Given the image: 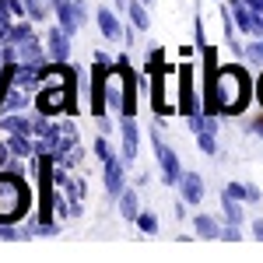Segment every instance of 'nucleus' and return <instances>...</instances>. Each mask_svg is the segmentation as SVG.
I'll return each mask as SVG.
<instances>
[{
  "mask_svg": "<svg viewBox=\"0 0 263 263\" xmlns=\"http://www.w3.org/2000/svg\"><path fill=\"white\" fill-rule=\"evenodd\" d=\"M42 91H39V109L46 116H53V112H63V109H70L74 112V67H67V63H57V67H49V70H42Z\"/></svg>",
  "mask_w": 263,
  "mask_h": 263,
  "instance_id": "obj_1",
  "label": "nucleus"
},
{
  "mask_svg": "<svg viewBox=\"0 0 263 263\" xmlns=\"http://www.w3.org/2000/svg\"><path fill=\"white\" fill-rule=\"evenodd\" d=\"M249 102V78L242 67L214 70V105L218 112H242Z\"/></svg>",
  "mask_w": 263,
  "mask_h": 263,
  "instance_id": "obj_2",
  "label": "nucleus"
},
{
  "mask_svg": "<svg viewBox=\"0 0 263 263\" xmlns=\"http://www.w3.org/2000/svg\"><path fill=\"white\" fill-rule=\"evenodd\" d=\"M28 186L18 172H0V224L18 221L28 211Z\"/></svg>",
  "mask_w": 263,
  "mask_h": 263,
  "instance_id": "obj_3",
  "label": "nucleus"
},
{
  "mask_svg": "<svg viewBox=\"0 0 263 263\" xmlns=\"http://www.w3.org/2000/svg\"><path fill=\"white\" fill-rule=\"evenodd\" d=\"M151 141H155V158H158V165H162V182L176 186V182L182 179V168H179L176 151H172V147H168V144H165L158 134H151Z\"/></svg>",
  "mask_w": 263,
  "mask_h": 263,
  "instance_id": "obj_4",
  "label": "nucleus"
},
{
  "mask_svg": "<svg viewBox=\"0 0 263 263\" xmlns=\"http://www.w3.org/2000/svg\"><path fill=\"white\" fill-rule=\"evenodd\" d=\"M232 18L239 21L242 35H263V18L256 14V7L249 0H232Z\"/></svg>",
  "mask_w": 263,
  "mask_h": 263,
  "instance_id": "obj_5",
  "label": "nucleus"
},
{
  "mask_svg": "<svg viewBox=\"0 0 263 263\" xmlns=\"http://www.w3.org/2000/svg\"><path fill=\"white\" fill-rule=\"evenodd\" d=\"M179 112L182 116H197L200 112L197 91H193V63H182L179 67Z\"/></svg>",
  "mask_w": 263,
  "mask_h": 263,
  "instance_id": "obj_6",
  "label": "nucleus"
},
{
  "mask_svg": "<svg viewBox=\"0 0 263 263\" xmlns=\"http://www.w3.org/2000/svg\"><path fill=\"white\" fill-rule=\"evenodd\" d=\"M46 46H49V57H53V63H67L70 60V32H63L60 25L46 35Z\"/></svg>",
  "mask_w": 263,
  "mask_h": 263,
  "instance_id": "obj_7",
  "label": "nucleus"
},
{
  "mask_svg": "<svg viewBox=\"0 0 263 263\" xmlns=\"http://www.w3.org/2000/svg\"><path fill=\"white\" fill-rule=\"evenodd\" d=\"M120 134H123V147H120V155H123V162L130 165L134 158H137V123H134V116H123Z\"/></svg>",
  "mask_w": 263,
  "mask_h": 263,
  "instance_id": "obj_8",
  "label": "nucleus"
},
{
  "mask_svg": "<svg viewBox=\"0 0 263 263\" xmlns=\"http://www.w3.org/2000/svg\"><path fill=\"white\" fill-rule=\"evenodd\" d=\"M105 190H109V193H112V197H120L123 190H126V186H123V155L120 158H105Z\"/></svg>",
  "mask_w": 263,
  "mask_h": 263,
  "instance_id": "obj_9",
  "label": "nucleus"
},
{
  "mask_svg": "<svg viewBox=\"0 0 263 263\" xmlns=\"http://www.w3.org/2000/svg\"><path fill=\"white\" fill-rule=\"evenodd\" d=\"M95 21H99V32L105 35L109 42H116V39H123V25H120V18L109 11V7H99V14H95Z\"/></svg>",
  "mask_w": 263,
  "mask_h": 263,
  "instance_id": "obj_10",
  "label": "nucleus"
},
{
  "mask_svg": "<svg viewBox=\"0 0 263 263\" xmlns=\"http://www.w3.org/2000/svg\"><path fill=\"white\" fill-rule=\"evenodd\" d=\"M179 190H182V203H200L203 200V179L197 172H182Z\"/></svg>",
  "mask_w": 263,
  "mask_h": 263,
  "instance_id": "obj_11",
  "label": "nucleus"
},
{
  "mask_svg": "<svg viewBox=\"0 0 263 263\" xmlns=\"http://www.w3.org/2000/svg\"><path fill=\"white\" fill-rule=\"evenodd\" d=\"M120 214L126 218V221H137V214H141V200H137V190H123L120 193Z\"/></svg>",
  "mask_w": 263,
  "mask_h": 263,
  "instance_id": "obj_12",
  "label": "nucleus"
},
{
  "mask_svg": "<svg viewBox=\"0 0 263 263\" xmlns=\"http://www.w3.org/2000/svg\"><path fill=\"white\" fill-rule=\"evenodd\" d=\"M193 228H197L200 239H221V224H218V218H211V214H197L193 218Z\"/></svg>",
  "mask_w": 263,
  "mask_h": 263,
  "instance_id": "obj_13",
  "label": "nucleus"
},
{
  "mask_svg": "<svg viewBox=\"0 0 263 263\" xmlns=\"http://www.w3.org/2000/svg\"><path fill=\"white\" fill-rule=\"evenodd\" d=\"M126 14H130V21H134L137 32H147L151 18H147V4H144V0H126Z\"/></svg>",
  "mask_w": 263,
  "mask_h": 263,
  "instance_id": "obj_14",
  "label": "nucleus"
},
{
  "mask_svg": "<svg viewBox=\"0 0 263 263\" xmlns=\"http://www.w3.org/2000/svg\"><path fill=\"white\" fill-rule=\"evenodd\" d=\"M4 147L11 151V155H28L32 151V144H28V134H7V141H4Z\"/></svg>",
  "mask_w": 263,
  "mask_h": 263,
  "instance_id": "obj_15",
  "label": "nucleus"
},
{
  "mask_svg": "<svg viewBox=\"0 0 263 263\" xmlns=\"http://www.w3.org/2000/svg\"><path fill=\"white\" fill-rule=\"evenodd\" d=\"M221 211H224V224H242V207H239V200L221 197Z\"/></svg>",
  "mask_w": 263,
  "mask_h": 263,
  "instance_id": "obj_16",
  "label": "nucleus"
},
{
  "mask_svg": "<svg viewBox=\"0 0 263 263\" xmlns=\"http://www.w3.org/2000/svg\"><path fill=\"white\" fill-rule=\"evenodd\" d=\"M14 84H18L14 91L7 88V109H25V105H28V88L21 81H14Z\"/></svg>",
  "mask_w": 263,
  "mask_h": 263,
  "instance_id": "obj_17",
  "label": "nucleus"
},
{
  "mask_svg": "<svg viewBox=\"0 0 263 263\" xmlns=\"http://www.w3.org/2000/svg\"><path fill=\"white\" fill-rule=\"evenodd\" d=\"M137 224H141V232L155 235V232H158V214H155V211H141V214H137Z\"/></svg>",
  "mask_w": 263,
  "mask_h": 263,
  "instance_id": "obj_18",
  "label": "nucleus"
},
{
  "mask_svg": "<svg viewBox=\"0 0 263 263\" xmlns=\"http://www.w3.org/2000/svg\"><path fill=\"white\" fill-rule=\"evenodd\" d=\"M221 197H228V200H249V186H242V182H228V186H224V193Z\"/></svg>",
  "mask_w": 263,
  "mask_h": 263,
  "instance_id": "obj_19",
  "label": "nucleus"
},
{
  "mask_svg": "<svg viewBox=\"0 0 263 263\" xmlns=\"http://www.w3.org/2000/svg\"><path fill=\"white\" fill-rule=\"evenodd\" d=\"M197 144H200L203 155H214V151H218V144H214V134H211V130H200V134H197Z\"/></svg>",
  "mask_w": 263,
  "mask_h": 263,
  "instance_id": "obj_20",
  "label": "nucleus"
},
{
  "mask_svg": "<svg viewBox=\"0 0 263 263\" xmlns=\"http://www.w3.org/2000/svg\"><path fill=\"white\" fill-rule=\"evenodd\" d=\"M246 60L249 63H263V35H256L253 46H246Z\"/></svg>",
  "mask_w": 263,
  "mask_h": 263,
  "instance_id": "obj_21",
  "label": "nucleus"
},
{
  "mask_svg": "<svg viewBox=\"0 0 263 263\" xmlns=\"http://www.w3.org/2000/svg\"><path fill=\"white\" fill-rule=\"evenodd\" d=\"M95 155H99V162L112 158V155H109V144H105V137H95Z\"/></svg>",
  "mask_w": 263,
  "mask_h": 263,
  "instance_id": "obj_22",
  "label": "nucleus"
},
{
  "mask_svg": "<svg viewBox=\"0 0 263 263\" xmlns=\"http://www.w3.org/2000/svg\"><path fill=\"white\" fill-rule=\"evenodd\" d=\"M221 239H224V242H239V224H224Z\"/></svg>",
  "mask_w": 263,
  "mask_h": 263,
  "instance_id": "obj_23",
  "label": "nucleus"
},
{
  "mask_svg": "<svg viewBox=\"0 0 263 263\" xmlns=\"http://www.w3.org/2000/svg\"><path fill=\"white\" fill-rule=\"evenodd\" d=\"M253 239L263 242V221H253Z\"/></svg>",
  "mask_w": 263,
  "mask_h": 263,
  "instance_id": "obj_24",
  "label": "nucleus"
},
{
  "mask_svg": "<svg viewBox=\"0 0 263 263\" xmlns=\"http://www.w3.org/2000/svg\"><path fill=\"white\" fill-rule=\"evenodd\" d=\"M260 197H263L260 186H249V203H260Z\"/></svg>",
  "mask_w": 263,
  "mask_h": 263,
  "instance_id": "obj_25",
  "label": "nucleus"
},
{
  "mask_svg": "<svg viewBox=\"0 0 263 263\" xmlns=\"http://www.w3.org/2000/svg\"><path fill=\"white\" fill-rule=\"evenodd\" d=\"M249 4L256 7V14H260V18H263V0H249Z\"/></svg>",
  "mask_w": 263,
  "mask_h": 263,
  "instance_id": "obj_26",
  "label": "nucleus"
},
{
  "mask_svg": "<svg viewBox=\"0 0 263 263\" xmlns=\"http://www.w3.org/2000/svg\"><path fill=\"white\" fill-rule=\"evenodd\" d=\"M260 102H263V78H260Z\"/></svg>",
  "mask_w": 263,
  "mask_h": 263,
  "instance_id": "obj_27",
  "label": "nucleus"
},
{
  "mask_svg": "<svg viewBox=\"0 0 263 263\" xmlns=\"http://www.w3.org/2000/svg\"><path fill=\"white\" fill-rule=\"evenodd\" d=\"M144 4H151V0H144Z\"/></svg>",
  "mask_w": 263,
  "mask_h": 263,
  "instance_id": "obj_28",
  "label": "nucleus"
},
{
  "mask_svg": "<svg viewBox=\"0 0 263 263\" xmlns=\"http://www.w3.org/2000/svg\"><path fill=\"white\" fill-rule=\"evenodd\" d=\"M120 4H123V0H120Z\"/></svg>",
  "mask_w": 263,
  "mask_h": 263,
  "instance_id": "obj_29",
  "label": "nucleus"
}]
</instances>
